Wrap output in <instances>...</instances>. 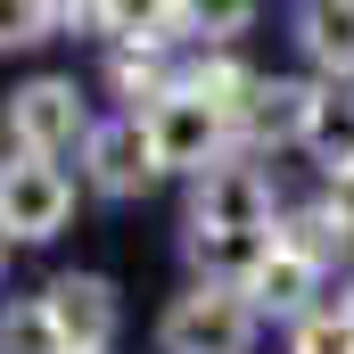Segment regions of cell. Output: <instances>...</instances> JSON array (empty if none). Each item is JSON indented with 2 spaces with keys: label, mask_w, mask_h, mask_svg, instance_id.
Segmentation results:
<instances>
[{
  "label": "cell",
  "mask_w": 354,
  "mask_h": 354,
  "mask_svg": "<svg viewBox=\"0 0 354 354\" xmlns=\"http://www.w3.org/2000/svg\"><path fill=\"white\" fill-rule=\"evenodd\" d=\"M8 140H17V157H33V165H58V157H75L91 140V107L75 75H33V83L8 91Z\"/></svg>",
  "instance_id": "cell-1"
},
{
  "label": "cell",
  "mask_w": 354,
  "mask_h": 354,
  "mask_svg": "<svg viewBox=\"0 0 354 354\" xmlns=\"http://www.w3.org/2000/svg\"><path fill=\"white\" fill-rule=\"evenodd\" d=\"M157 346L165 354H256V305L223 280H198L181 288L157 322Z\"/></svg>",
  "instance_id": "cell-2"
},
{
  "label": "cell",
  "mask_w": 354,
  "mask_h": 354,
  "mask_svg": "<svg viewBox=\"0 0 354 354\" xmlns=\"http://www.w3.org/2000/svg\"><path fill=\"white\" fill-rule=\"evenodd\" d=\"M149 115V149H157V165L165 174H214L223 165V140H231V115L214 107V99H198L189 83H174L157 107H140Z\"/></svg>",
  "instance_id": "cell-3"
},
{
  "label": "cell",
  "mask_w": 354,
  "mask_h": 354,
  "mask_svg": "<svg viewBox=\"0 0 354 354\" xmlns=\"http://www.w3.org/2000/svg\"><path fill=\"white\" fill-rule=\"evenodd\" d=\"M83 174L99 198H140L149 181L165 174L157 165V149H149V115H107V124H91V140H83Z\"/></svg>",
  "instance_id": "cell-4"
},
{
  "label": "cell",
  "mask_w": 354,
  "mask_h": 354,
  "mask_svg": "<svg viewBox=\"0 0 354 354\" xmlns=\"http://www.w3.org/2000/svg\"><path fill=\"white\" fill-rule=\"evenodd\" d=\"M66 214H75V181L58 165H33V157L0 165V231L8 239H58Z\"/></svg>",
  "instance_id": "cell-5"
},
{
  "label": "cell",
  "mask_w": 354,
  "mask_h": 354,
  "mask_svg": "<svg viewBox=\"0 0 354 354\" xmlns=\"http://www.w3.org/2000/svg\"><path fill=\"white\" fill-rule=\"evenodd\" d=\"M41 305H50V322H58L66 354H107L115 322H124V305H115V280H107V272H58Z\"/></svg>",
  "instance_id": "cell-6"
},
{
  "label": "cell",
  "mask_w": 354,
  "mask_h": 354,
  "mask_svg": "<svg viewBox=\"0 0 354 354\" xmlns=\"http://www.w3.org/2000/svg\"><path fill=\"white\" fill-rule=\"evenodd\" d=\"M313 288H322V264H305V256L280 248V239H272L264 256H256V272L239 280V297L256 305V322H264V313H280V322H313V313H322Z\"/></svg>",
  "instance_id": "cell-7"
},
{
  "label": "cell",
  "mask_w": 354,
  "mask_h": 354,
  "mask_svg": "<svg viewBox=\"0 0 354 354\" xmlns=\"http://www.w3.org/2000/svg\"><path fill=\"white\" fill-rule=\"evenodd\" d=\"M297 50L330 83H354V0H305L297 8Z\"/></svg>",
  "instance_id": "cell-8"
},
{
  "label": "cell",
  "mask_w": 354,
  "mask_h": 354,
  "mask_svg": "<svg viewBox=\"0 0 354 354\" xmlns=\"http://www.w3.org/2000/svg\"><path fill=\"white\" fill-rule=\"evenodd\" d=\"M305 157H313L322 174H346V165H354V83H322V91H313Z\"/></svg>",
  "instance_id": "cell-9"
},
{
  "label": "cell",
  "mask_w": 354,
  "mask_h": 354,
  "mask_svg": "<svg viewBox=\"0 0 354 354\" xmlns=\"http://www.w3.org/2000/svg\"><path fill=\"white\" fill-rule=\"evenodd\" d=\"M313 91L322 83H256V99H248V115H239V132L248 140H297L305 149V115H313Z\"/></svg>",
  "instance_id": "cell-10"
},
{
  "label": "cell",
  "mask_w": 354,
  "mask_h": 354,
  "mask_svg": "<svg viewBox=\"0 0 354 354\" xmlns=\"http://www.w3.org/2000/svg\"><path fill=\"white\" fill-rule=\"evenodd\" d=\"M272 239H280V248H297L305 264H338V256L354 248V231L338 223V214H330V206H313V214H288Z\"/></svg>",
  "instance_id": "cell-11"
},
{
  "label": "cell",
  "mask_w": 354,
  "mask_h": 354,
  "mask_svg": "<svg viewBox=\"0 0 354 354\" xmlns=\"http://www.w3.org/2000/svg\"><path fill=\"white\" fill-rule=\"evenodd\" d=\"M0 354H66V338H58V322H50L41 297H8V313H0Z\"/></svg>",
  "instance_id": "cell-12"
},
{
  "label": "cell",
  "mask_w": 354,
  "mask_h": 354,
  "mask_svg": "<svg viewBox=\"0 0 354 354\" xmlns=\"http://www.w3.org/2000/svg\"><path fill=\"white\" fill-rule=\"evenodd\" d=\"M288 354H354V313H346V305H322L313 322H297Z\"/></svg>",
  "instance_id": "cell-13"
},
{
  "label": "cell",
  "mask_w": 354,
  "mask_h": 354,
  "mask_svg": "<svg viewBox=\"0 0 354 354\" xmlns=\"http://www.w3.org/2000/svg\"><path fill=\"white\" fill-rule=\"evenodd\" d=\"M50 25H58V8H41V0H0V50H33V41H50Z\"/></svg>",
  "instance_id": "cell-14"
},
{
  "label": "cell",
  "mask_w": 354,
  "mask_h": 354,
  "mask_svg": "<svg viewBox=\"0 0 354 354\" xmlns=\"http://www.w3.org/2000/svg\"><path fill=\"white\" fill-rule=\"evenodd\" d=\"M322 206H330V214L354 231V165H346V174H330V198H322Z\"/></svg>",
  "instance_id": "cell-15"
},
{
  "label": "cell",
  "mask_w": 354,
  "mask_h": 354,
  "mask_svg": "<svg viewBox=\"0 0 354 354\" xmlns=\"http://www.w3.org/2000/svg\"><path fill=\"white\" fill-rule=\"evenodd\" d=\"M8 248H17V239H8V231H0V272H8Z\"/></svg>",
  "instance_id": "cell-16"
},
{
  "label": "cell",
  "mask_w": 354,
  "mask_h": 354,
  "mask_svg": "<svg viewBox=\"0 0 354 354\" xmlns=\"http://www.w3.org/2000/svg\"><path fill=\"white\" fill-rule=\"evenodd\" d=\"M346 313H354V288H346Z\"/></svg>",
  "instance_id": "cell-17"
}]
</instances>
